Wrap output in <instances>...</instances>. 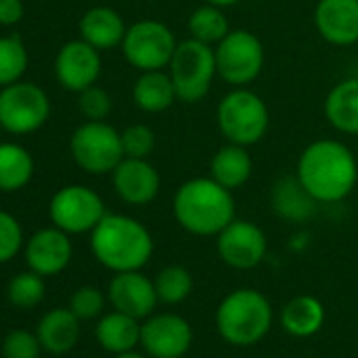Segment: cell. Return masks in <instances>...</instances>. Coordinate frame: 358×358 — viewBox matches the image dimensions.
Returning <instances> with one entry per match:
<instances>
[{"instance_id":"6da1fadb","label":"cell","mask_w":358,"mask_h":358,"mask_svg":"<svg viewBox=\"0 0 358 358\" xmlns=\"http://www.w3.org/2000/svg\"><path fill=\"white\" fill-rule=\"evenodd\" d=\"M295 175L318 203L331 205L352 194L358 182V164L341 141L318 139L301 152Z\"/></svg>"},{"instance_id":"7a4b0ae2","label":"cell","mask_w":358,"mask_h":358,"mask_svg":"<svg viewBox=\"0 0 358 358\" xmlns=\"http://www.w3.org/2000/svg\"><path fill=\"white\" fill-rule=\"evenodd\" d=\"M175 222L194 236H217L236 220L232 190L213 177H194L177 188L173 196Z\"/></svg>"},{"instance_id":"3957f363","label":"cell","mask_w":358,"mask_h":358,"mask_svg":"<svg viewBox=\"0 0 358 358\" xmlns=\"http://www.w3.org/2000/svg\"><path fill=\"white\" fill-rule=\"evenodd\" d=\"M91 251L112 272L141 270L154 253V238L137 220L106 213L91 232Z\"/></svg>"},{"instance_id":"277c9868","label":"cell","mask_w":358,"mask_h":358,"mask_svg":"<svg viewBox=\"0 0 358 358\" xmlns=\"http://www.w3.org/2000/svg\"><path fill=\"white\" fill-rule=\"evenodd\" d=\"M272 322V303L255 289H236L228 293L215 310V329L220 337L238 348L259 343L270 333Z\"/></svg>"},{"instance_id":"5b68a950","label":"cell","mask_w":358,"mask_h":358,"mask_svg":"<svg viewBox=\"0 0 358 358\" xmlns=\"http://www.w3.org/2000/svg\"><path fill=\"white\" fill-rule=\"evenodd\" d=\"M169 70L177 99L184 103H196L207 97L211 83L217 76L215 49L196 38H188L177 45Z\"/></svg>"},{"instance_id":"8992f818","label":"cell","mask_w":358,"mask_h":358,"mask_svg":"<svg viewBox=\"0 0 358 358\" xmlns=\"http://www.w3.org/2000/svg\"><path fill=\"white\" fill-rule=\"evenodd\" d=\"M217 127L230 143L253 145L268 133L270 110L257 93L236 87L217 106Z\"/></svg>"},{"instance_id":"52a82bcc","label":"cell","mask_w":358,"mask_h":358,"mask_svg":"<svg viewBox=\"0 0 358 358\" xmlns=\"http://www.w3.org/2000/svg\"><path fill=\"white\" fill-rule=\"evenodd\" d=\"M76 164L93 175L112 173L124 158L120 133L103 120H89L78 127L70 139Z\"/></svg>"},{"instance_id":"ba28073f","label":"cell","mask_w":358,"mask_h":358,"mask_svg":"<svg viewBox=\"0 0 358 358\" xmlns=\"http://www.w3.org/2000/svg\"><path fill=\"white\" fill-rule=\"evenodd\" d=\"M264 45L249 30H230L215 47L217 76L232 85L245 87L264 70Z\"/></svg>"},{"instance_id":"9c48e42d","label":"cell","mask_w":358,"mask_h":358,"mask_svg":"<svg viewBox=\"0 0 358 358\" xmlns=\"http://www.w3.org/2000/svg\"><path fill=\"white\" fill-rule=\"evenodd\" d=\"M177 45L179 43L175 41V34L166 24L156 20H143L127 30L122 41V53L124 59L141 72L164 70L169 68Z\"/></svg>"},{"instance_id":"30bf717a","label":"cell","mask_w":358,"mask_h":358,"mask_svg":"<svg viewBox=\"0 0 358 358\" xmlns=\"http://www.w3.org/2000/svg\"><path fill=\"white\" fill-rule=\"evenodd\" d=\"M49 97L32 83H13L0 91V124L11 133H32L49 118Z\"/></svg>"},{"instance_id":"8fae6325","label":"cell","mask_w":358,"mask_h":358,"mask_svg":"<svg viewBox=\"0 0 358 358\" xmlns=\"http://www.w3.org/2000/svg\"><path fill=\"white\" fill-rule=\"evenodd\" d=\"M53 224L68 234L93 232V228L103 220L106 209L99 194L85 186L62 188L49 207Z\"/></svg>"},{"instance_id":"7c38bea8","label":"cell","mask_w":358,"mask_h":358,"mask_svg":"<svg viewBox=\"0 0 358 358\" xmlns=\"http://www.w3.org/2000/svg\"><path fill=\"white\" fill-rule=\"evenodd\" d=\"M194 341L192 324L179 314H152L141 322L139 345L150 358H182Z\"/></svg>"},{"instance_id":"4fadbf2b","label":"cell","mask_w":358,"mask_h":358,"mask_svg":"<svg viewBox=\"0 0 358 358\" xmlns=\"http://www.w3.org/2000/svg\"><path fill=\"white\" fill-rule=\"evenodd\" d=\"M215 238L220 259L234 270H253L268 253V238L264 230L247 220L230 222Z\"/></svg>"},{"instance_id":"5bb4252c","label":"cell","mask_w":358,"mask_h":358,"mask_svg":"<svg viewBox=\"0 0 358 358\" xmlns=\"http://www.w3.org/2000/svg\"><path fill=\"white\" fill-rule=\"evenodd\" d=\"M108 299L114 310L137 320H145L148 316H152L158 303L154 280L141 274V270L116 272L108 287Z\"/></svg>"},{"instance_id":"9a60e30c","label":"cell","mask_w":358,"mask_h":358,"mask_svg":"<svg viewBox=\"0 0 358 358\" xmlns=\"http://www.w3.org/2000/svg\"><path fill=\"white\" fill-rule=\"evenodd\" d=\"M116 194L135 207L150 205L160 192V175L148 158H122L112 171Z\"/></svg>"},{"instance_id":"2e32d148","label":"cell","mask_w":358,"mask_h":358,"mask_svg":"<svg viewBox=\"0 0 358 358\" xmlns=\"http://www.w3.org/2000/svg\"><path fill=\"white\" fill-rule=\"evenodd\" d=\"M101 72V57L87 41L68 43L55 59V74L68 91H85L95 85Z\"/></svg>"},{"instance_id":"e0dca14e","label":"cell","mask_w":358,"mask_h":358,"mask_svg":"<svg viewBox=\"0 0 358 358\" xmlns=\"http://www.w3.org/2000/svg\"><path fill=\"white\" fill-rule=\"evenodd\" d=\"M314 26L322 41L335 47L358 43V0H318Z\"/></svg>"},{"instance_id":"ac0fdd59","label":"cell","mask_w":358,"mask_h":358,"mask_svg":"<svg viewBox=\"0 0 358 358\" xmlns=\"http://www.w3.org/2000/svg\"><path fill=\"white\" fill-rule=\"evenodd\" d=\"M72 259V243L68 232L55 228H45L36 232L26 247V262L30 270L41 276H55L68 268Z\"/></svg>"},{"instance_id":"d6986e66","label":"cell","mask_w":358,"mask_h":358,"mask_svg":"<svg viewBox=\"0 0 358 358\" xmlns=\"http://www.w3.org/2000/svg\"><path fill=\"white\" fill-rule=\"evenodd\" d=\"M270 203L274 213L289 222V224H303L308 222L314 211L316 205H320L299 182L297 175H285L278 182L272 186L270 192Z\"/></svg>"},{"instance_id":"ffe728a7","label":"cell","mask_w":358,"mask_h":358,"mask_svg":"<svg viewBox=\"0 0 358 358\" xmlns=\"http://www.w3.org/2000/svg\"><path fill=\"white\" fill-rule=\"evenodd\" d=\"M36 335L47 352L62 356L76 348L80 339V320L70 308H55L38 320Z\"/></svg>"},{"instance_id":"44dd1931","label":"cell","mask_w":358,"mask_h":358,"mask_svg":"<svg viewBox=\"0 0 358 358\" xmlns=\"http://www.w3.org/2000/svg\"><path fill=\"white\" fill-rule=\"evenodd\" d=\"M95 337L97 343L110 354L129 352L135 350L141 341V322L129 314L114 310L110 314L99 316L95 327Z\"/></svg>"},{"instance_id":"7402d4cb","label":"cell","mask_w":358,"mask_h":358,"mask_svg":"<svg viewBox=\"0 0 358 358\" xmlns=\"http://www.w3.org/2000/svg\"><path fill=\"white\" fill-rule=\"evenodd\" d=\"M324 116L335 131L358 135V78H345L329 91Z\"/></svg>"},{"instance_id":"603a6c76","label":"cell","mask_w":358,"mask_h":358,"mask_svg":"<svg viewBox=\"0 0 358 358\" xmlns=\"http://www.w3.org/2000/svg\"><path fill=\"white\" fill-rule=\"evenodd\" d=\"M251 173H253V158L247 152V145L228 143L220 148L211 158V177L232 192L249 182Z\"/></svg>"},{"instance_id":"cb8c5ba5","label":"cell","mask_w":358,"mask_h":358,"mask_svg":"<svg viewBox=\"0 0 358 358\" xmlns=\"http://www.w3.org/2000/svg\"><path fill=\"white\" fill-rule=\"evenodd\" d=\"M280 324L293 337H312L324 324V306L314 295H297L282 306Z\"/></svg>"},{"instance_id":"d4e9b609","label":"cell","mask_w":358,"mask_h":358,"mask_svg":"<svg viewBox=\"0 0 358 358\" xmlns=\"http://www.w3.org/2000/svg\"><path fill=\"white\" fill-rule=\"evenodd\" d=\"M127 34L122 17L108 7H95L85 13L80 20V36L89 45L99 49H112L116 45H122Z\"/></svg>"},{"instance_id":"484cf974","label":"cell","mask_w":358,"mask_h":358,"mask_svg":"<svg viewBox=\"0 0 358 358\" xmlns=\"http://www.w3.org/2000/svg\"><path fill=\"white\" fill-rule=\"evenodd\" d=\"M175 99H177L175 85L171 80V74H166L164 70L141 72V76L133 85V101L139 110L148 114H158L169 110Z\"/></svg>"},{"instance_id":"4316f807","label":"cell","mask_w":358,"mask_h":358,"mask_svg":"<svg viewBox=\"0 0 358 358\" xmlns=\"http://www.w3.org/2000/svg\"><path fill=\"white\" fill-rule=\"evenodd\" d=\"M34 173V162L28 150L17 143H0V190H22Z\"/></svg>"},{"instance_id":"83f0119b","label":"cell","mask_w":358,"mask_h":358,"mask_svg":"<svg viewBox=\"0 0 358 358\" xmlns=\"http://www.w3.org/2000/svg\"><path fill=\"white\" fill-rule=\"evenodd\" d=\"M156 295L160 303L177 306L190 297L194 289V278L188 268L184 266H166L154 278Z\"/></svg>"},{"instance_id":"f1b7e54d","label":"cell","mask_w":358,"mask_h":358,"mask_svg":"<svg viewBox=\"0 0 358 358\" xmlns=\"http://www.w3.org/2000/svg\"><path fill=\"white\" fill-rule=\"evenodd\" d=\"M188 30H190V38H196L207 45H217L230 32V26L224 11L207 3L190 15Z\"/></svg>"},{"instance_id":"f546056e","label":"cell","mask_w":358,"mask_h":358,"mask_svg":"<svg viewBox=\"0 0 358 358\" xmlns=\"http://www.w3.org/2000/svg\"><path fill=\"white\" fill-rule=\"evenodd\" d=\"M28 68V53L17 34L0 38V87L17 83Z\"/></svg>"},{"instance_id":"4dcf8cb0","label":"cell","mask_w":358,"mask_h":358,"mask_svg":"<svg viewBox=\"0 0 358 358\" xmlns=\"http://www.w3.org/2000/svg\"><path fill=\"white\" fill-rule=\"evenodd\" d=\"M45 276H41L38 272L30 270V272H22L15 278H11L9 287H7V297L13 306L17 308H34L43 301L45 297Z\"/></svg>"},{"instance_id":"1f68e13d","label":"cell","mask_w":358,"mask_h":358,"mask_svg":"<svg viewBox=\"0 0 358 358\" xmlns=\"http://www.w3.org/2000/svg\"><path fill=\"white\" fill-rule=\"evenodd\" d=\"M43 343L36 335V331L26 329H13L3 339V356L5 358H41Z\"/></svg>"},{"instance_id":"d6a6232c","label":"cell","mask_w":358,"mask_h":358,"mask_svg":"<svg viewBox=\"0 0 358 358\" xmlns=\"http://www.w3.org/2000/svg\"><path fill=\"white\" fill-rule=\"evenodd\" d=\"M103 306H106V295L99 289H95V287H80V289H76L72 293L68 308L83 322V320L99 318L103 314Z\"/></svg>"},{"instance_id":"836d02e7","label":"cell","mask_w":358,"mask_h":358,"mask_svg":"<svg viewBox=\"0 0 358 358\" xmlns=\"http://www.w3.org/2000/svg\"><path fill=\"white\" fill-rule=\"evenodd\" d=\"M127 158H148L154 152L156 135L148 124H131L120 133Z\"/></svg>"},{"instance_id":"e575fe53","label":"cell","mask_w":358,"mask_h":358,"mask_svg":"<svg viewBox=\"0 0 358 358\" xmlns=\"http://www.w3.org/2000/svg\"><path fill=\"white\" fill-rule=\"evenodd\" d=\"M22 245H24V232L20 222L13 215L0 211V264L13 259L20 253Z\"/></svg>"},{"instance_id":"d590c367","label":"cell","mask_w":358,"mask_h":358,"mask_svg":"<svg viewBox=\"0 0 358 358\" xmlns=\"http://www.w3.org/2000/svg\"><path fill=\"white\" fill-rule=\"evenodd\" d=\"M80 112L89 118V120H103L110 110H112V99L110 95L99 89V87H89L85 91H80V99H78Z\"/></svg>"},{"instance_id":"8d00e7d4","label":"cell","mask_w":358,"mask_h":358,"mask_svg":"<svg viewBox=\"0 0 358 358\" xmlns=\"http://www.w3.org/2000/svg\"><path fill=\"white\" fill-rule=\"evenodd\" d=\"M24 17L22 0H0V24L13 26Z\"/></svg>"},{"instance_id":"74e56055","label":"cell","mask_w":358,"mask_h":358,"mask_svg":"<svg viewBox=\"0 0 358 358\" xmlns=\"http://www.w3.org/2000/svg\"><path fill=\"white\" fill-rule=\"evenodd\" d=\"M114 358H145V354H141V352H137V350H129V352L114 354Z\"/></svg>"},{"instance_id":"f35d334b","label":"cell","mask_w":358,"mask_h":358,"mask_svg":"<svg viewBox=\"0 0 358 358\" xmlns=\"http://www.w3.org/2000/svg\"><path fill=\"white\" fill-rule=\"evenodd\" d=\"M209 5H215V7H220V9H226V7H232V5H236L238 0H207Z\"/></svg>"},{"instance_id":"ab89813d","label":"cell","mask_w":358,"mask_h":358,"mask_svg":"<svg viewBox=\"0 0 358 358\" xmlns=\"http://www.w3.org/2000/svg\"><path fill=\"white\" fill-rule=\"evenodd\" d=\"M0 127H3V124H0Z\"/></svg>"}]
</instances>
